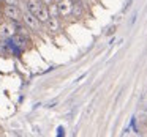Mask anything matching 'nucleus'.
I'll use <instances>...</instances> for the list:
<instances>
[{
  "instance_id": "f257e3e1",
  "label": "nucleus",
  "mask_w": 147,
  "mask_h": 137,
  "mask_svg": "<svg viewBox=\"0 0 147 137\" xmlns=\"http://www.w3.org/2000/svg\"><path fill=\"white\" fill-rule=\"evenodd\" d=\"M73 8H74V3L73 0H59L57 2V11H59V16H70L73 14Z\"/></svg>"
},
{
  "instance_id": "f03ea898",
  "label": "nucleus",
  "mask_w": 147,
  "mask_h": 137,
  "mask_svg": "<svg viewBox=\"0 0 147 137\" xmlns=\"http://www.w3.org/2000/svg\"><path fill=\"white\" fill-rule=\"evenodd\" d=\"M22 22L26 24V27H29L30 30H35V32L38 30L40 21H38V17H36L33 13H30V11H27V13L22 14Z\"/></svg>"
},
{
  "instance_id": "7ed1b4c3",
  "label": "nucleus",
  "mask_w": 147,
  "mask_h": 137,
  "mask_svg": "<svg viewBox=\"0 0 147 137\" xmlns=\"http://www.w3.org/2000/svg\"><path fill=\"white\" fill-rule=\"evenodd\" d=\"M3 16L7 17V19H10V21H18L21 17V13H19V10H18L16 5H5Z\"/></svg>"
},
{
  "instance_id": "20e7f679",
  "label": "nucleus",
  "mask_w": 147,
  "mask_h": 137,
  "mask_svg": "<svg viewBox=\"0 0 147 137\" xmlns=\"http://www.w3.org/2000/svg\"><path fill=\"white\" fill-rule=\"evenodd\" d=\"M27 11H30V13H33L36 16L40 11V8L43 7V3L40 2V0H27Z\"/></svg>"
},
{
  "instance_id": "39448f33",
  "label": "nucleus",
  "mask_w": 147,
  "mask_h": 137,
  "mask_svg": "<svg viewBox=\"0 0 147 137\" xmlns=\"http://www.w3.org/2000/svg\"><path fill=\"white\" fill-rule=\"evenodd\" d=\"M36 17H38V21L41 24H48V21H49V17H51V14H49V10L45 7V3H43V7L40 8V11H38V14H36Z\"/></svg>"
},
{
  "instance_id": "423d86ee",
  "label": "nucleus",
  "mask_w": 147,
  "mask_h": 137,
  "mask_svg": "<svg viewBox=\"0 0 147 137\" xmlns=\"http://www.w3.org/2000/svg\"><path fill=\"white\" fill-rule=\"evenodd\" d=\"M11 29H13V24L11 25H7V24L0 25V36L2 38H11L14 35V30H11Z\"/></svg>"
},
{
  "instance_id": "0eeeda50",
  "label": "nucleus",
  "mask_w": 147,
  "mask_h": 137,
  "mask_svg": "<svg viewBox=\"0 0 147 137\" xmlns=\"http://www.w3.org/2000/svg\"><path fill=\"white\" fill-rule=\"evenodd\" d=\"M48 27H49V30H51V32H59V30H60L59 16H54V14H52V16L49 17V21H48Z\"/></svg>"
},
{
  "instance_id": "6e6552de",
  "label": "nucleus",
  "mask_w": 147,
  "mask_h": 137,
  "mask_svg": "<svg viewBox=\"0 0 147 137\" xmlns=\"http://www.w3.org/2000/svg\"><path fill=\"white\" fill-rule=\"evenodd\" d=\"M5 5H18V0H5Z\"/></svg>"
},
{
  "instance_id": "1a4fd4ad",
  "label": "nucleus",
  "mask_w": 147,
  "mask_h": 137,
  "mask_svg": "<svg viewBox=\"0 0 147 137\" xmlns=\"http://www.w3.org/2000/svg\"><path fill=\"white\" fill-rule=\"evenodd\" d=\"M40 2H41V3H45V5H49L52 0H40Z\"/></svg>"
},
{
  "instance_id": "9d476101",
  "label": "nucleus",
  "mask_w": 147,
  "mask_h": 137,
  "mask_svg": "<svg viewBox=\"0 0 147 137\" xmlns=\"http://www.w3.org/2000/svg\"><path fill=\"white\" fill-rule=\"evenodd\" d=\"M57 2H59V0H57Z\"/></svg>"
}]
</instances>
